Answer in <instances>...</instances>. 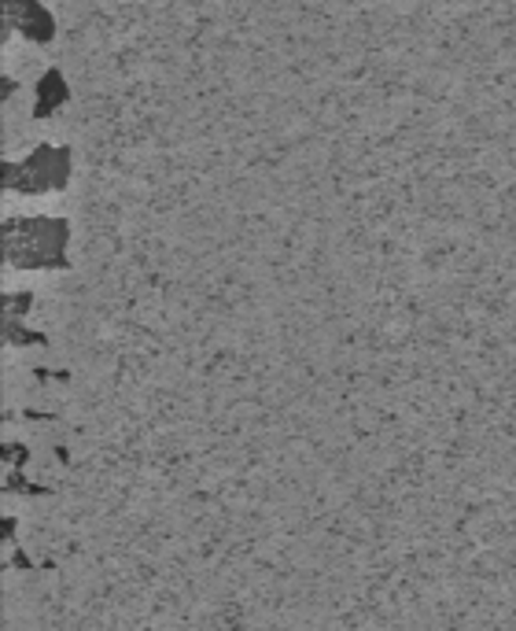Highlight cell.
<instances>
[{"label": "cell", "instance_id": "obj_1", "mask_svg": "<svg viewBox=\"0 0 516 631\" xmlns=\"http://www.w3.org/2000/svg\"><path fill=\"white\" fill-rule=\"evenodd\" d=\"M67 248V222L60 218H12L4 226V252L15 266H55Z\"/></svg>", "mask_w": 516, "mask_h": 631}, {"label": "cell", "instance_id": "obj_2", "mask_svg": "<svg viewBox=\"0 0 516 631\" xmlns=\"http://www.w3.org/2000/svg\"><path fill=\"white\" fill-rule=\"evenodd\" d=\"M4 18L30 41H49L52 37V18L37 0H4Z\"/></svg>", "mask_w": 516, "mask_h": 631}]
</instances>
